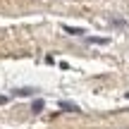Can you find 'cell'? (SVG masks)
Segmentation results:
<instances>
[{
	"label": "cell",
	"instance_id": "7a4b0ae2",
	"mask_svg": "<svg viewBox=\"0 0 129 129\" xmlns=\"http://www.w3.org/2000/svg\"><path fill=\"white\" fill-rule=\"evenodd\" d=\"M14 93H17L19 98H26V96H34V88H17Z\"/></svg>",
	"mask_w": 129,
	"mask_h": 129
},
{
	"label": "cell",
	"instance_id": "3957f363",
	"mask_svg": "<svg viewBox=\"0 0 129 129\" xmlns=\"http://www.w3.org/2000/svg\"><path fill=\"white\" fill-rule=\"evenodd\" d=\"M64 31H67V34H72V36H81V34H84V29H74V26H67V24H64Z\"/></svg>",
	"mask_w": 129,
	"mask_h": 129
},
{
	"label": "cell",
	"instance_id": "277c9868",
	"mask_svg": "<svg viewBox=\"0 0 129 129\" xmlns=\"http://www.w3.org/2000/svg\"><path fill=\"white\" fill-rule=\"evenodd\" d=\"M86 41L88 43H101V46H103V43H108V38H93V36H88Z\"/></svg>",
	"mask_w": 129,
	"mask_h": 129
},
{
	"label": "cell",
	"instance_id": "6da1fadb",
	"mask_svg": "<svg viewBox=\"0 0 129 129\" xmlns=\"http://www.w3.org/2000/svg\"><path fill=\"white\" fill-rule=\"evenodd\" d=\"M60 108H62V110H67V112H77L79 110L74 103H67V101H60Z\"/></svg>",
	"mask_w": 129,
	"mask_h": 129
},
{
	"label": "cell",
	"instance_id": "52a82bcc",
	"mask_svg": "<svg viewBox=\"0 0 129 129\" xmlns=\"http://www.w3.org/2000/svg\"><path fill=\"white\" fill-rule=\"evenodd\" d=\"M0 103H7V96H0Z\"/></svg>",
	"mask_w": 129,
	"mask_h": 129
},
{
	"label": "cell",
	"instance_id": "5b68a950",
	"mask_svg": "<svg viewBox=\"0 0 129 129\" xmlns=\"http://www.w3.org/2000/svg\"><path fill=\"white\" fill-rule=\"evenodd\" d=\"M34 112H41L43 110V101H34V108H31Z\"/></svg>",
	"mask_w": 129,
	"mask_h": 129
},
{
	"label": "cell",
	"instance_id": "ba28073f",
	"mask_svg": "<svg viewBox=\"0 0 129 129\" xmlns=\"http://www.w3.org/2000/svg\"><path fill=\"white\" fill-rule=\"evenodd\" d=\"M124 96H127V98H129V91H127V93H124Z\"/></svg>",
	"mask_w": 129,
	"mask_h": 129
},
{
	"label": "cell",
	"instance_id": "8992f818",
	"mask_svg": "<svg viewBox=\"0 0 129 129\" xmlns=\"http://www.w3.org/2000/svg\"><path fill=\"white\" fill-rule=\"evenodd\" d=\"M112 26H124V19H112Z\"/></svg>",
	"mask_w": 129,
	"mask_h": 129
}]
</instances>
